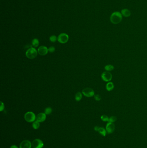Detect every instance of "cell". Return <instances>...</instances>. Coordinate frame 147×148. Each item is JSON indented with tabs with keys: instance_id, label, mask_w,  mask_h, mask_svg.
Segmentation results:
<instances>
[{
	"instance_id": "obj_1",
	"label": "cell",
	"mask_w": 147,
	"mask_h": 148,
	"mask_svg": "<svg viewBox=\"0 0 147 148\" xmlns=\"http://www.w3.org/2000/svg\"><path fill=\"white\" fill-rule=\"evenodd\" d=\"M123 19L121 13L118 11L113 13L110 17V21L113 24H117L121 22Z\"/></svg>"
},
{
	"instance_id": "obj_2",
	"label": "cell",
	"mask_w": 147,
	"mask_h": 148,
	"mask_svg": "<svg viewBox=\"0 0 147 148\" xmlns=\"http://www.w3.org/2000/svg\"><path fill=\"white\" fill-rule=\"evenodd\" d=\"M38 50L34 47H31L26 52V56L29 59H35L38 55Z\"/></svg>"
},
{
	"instance_id": "obj_3",
	"label": "cell",
	"mask_w": 147,
	"mask_h": 148,
	"mask_svg": "<svg viewBox=\"0 0 147 148\" xmlns=\"http://www.w3.org/2000/svg\"><path fill=\"white\" fill-rule=\"evenodd\" d=\"M36 117L33 112L29 111L25 114L24 118L28 122H34L36 120Z\"/></svg>"
},
{
	"instance_id": "obj_4",
	"label": "cell",
	"mask_w": 147,
	"mask_h": 148,
	"mask_svg": "<svg viewBox=\"0 0 147 148\" xmlns=\"http://www.w3.org/2000/svg\"><path fill=\"white\" fill-rule=\"evenodd\" d=\"M82 93L85 96L88 98L94 96V91L91 88H86L82 90Z\"/></svg>"
},
{
	"instance_id": "obj_5",
	"label": "cell",
	"mask_w": 147,
	"mask_h": 148,
	"mask_svg": "<svg viewBox=\"0 0 147 148\" xmlns=\"http://www.w3.org/2000/svg\"><path fill=\"white\" fill-rule=\"evenodd\" d=\"M69 37L68 35L65 33H62L60 34L57 38V40L60 43L64 44L68 41Z\"/></svg>"
},
{
	"instance_id": "obj_6",
	"label": "cell",
	"mask_w": 147,
	"mask_h": 148,
	"mask_svg": "<svg viewBox=\"0 0 147 148\" xmlns=\"http://www.w3.org/2000/svg\"><path fill=\"white\" fill-rule=\"evenodd\" d=\"M101 78L105 82H110L112 79V75L109 72L106 71L103 73L101 75Z\"/></svg>"
},
{
	"instance_id": "obj_7",
	"label": "cell",
	"mask_w": 147,
	"mask_h": 148,
	"mask_svg": "<svg viewBox=\"0 0 147 148\" xmlns=\"http://www.w3.org/2000/svg\"><path fill=\"white\" fill-rule=\"evenodd\" d=\"M32 144L33 148H42L44 147L43 142L39 139L34 140Z\"/></svg>"
},
{
	"instance_id": "obj_8",
	"label": "cell",
	"mask_w": 147,
	"mask_h": 148,
	"mask_svg": "<svg viewBox=\"0 0 147 148\" xmlns=\"http://www.w3.org/2000/svg\"><path fill=\"white\" fill-rule=\"evenodd\" d=\"M106 131L108 134H111L113 133L115 129V126L113 123H108L106 127Z\"/></svg>"
},
{
	"instance_id": "obj_9",
	"label": "cell",
	"mask_w": 147,
	"mask_h": 148,
	"mask_svg": "<svg viewBox=\"0 0 147 148\" xmlns=\"http://www.w3.org/2000/svg\"><path fill=\"white\" fill-rule=\"evenodd\" d=\"M48 49L45 46H42L39 47L38 49V53L41 55H45L48 53Z\"/></svg>"
},
{
	"instance_id": "obj_10",
	"label": "cell",
	"mask_w": 147,
	"mask_h": 148,
	"mask_svg": "<svg viewBox=\"0 0 147 148\" xmlns=\"http://www.w3.org/2000/svg\"><path fill=\"white\" fill-rule=\"evenodd\" d=\"M32 144L29 140H25L22 141L19 145V148H31Z\"/></svg>"
},
{
	"instance_id": "obj_11",
	"label": "cell",
	"mask_w": 147,
	"mask_h": 148,
	"mask_svg": "<svg viewBox=\"0 0 147 148\" xmlns=\"http://www.w3.org/2000/svg\"><path fill=\"white\" fill-rule=\"evenodd\" d=\"M46 119V114L45 113H41L36 116V120L38 122H43Z\"/></svg>"
},
{
	"instance_id": "obj_12",
	"label": "cell",
	"mask_w": 147,
	"mask_h": 148,
	"mask_svg": "<svg viewBox=\"0 0 147 148\" xmlns=\"http://www.w3.org/2000/svg\"><path fill=\"white\" fill-rule=\"evenodd\" d=\"M121 14L124 17H129L131 15V12L127 9H123L121 10Z\"/></svg>"
},
{
	"instance_id": "obj_13",
	"label": "cell",
	"mask_w": 147,
	"mask_h": 148,
	"mask_svg": "<svg viewBox=\"0 0 147 148\" xmlns=\"http://www.w3.org/2000/svg\"><path fill=\"white\" fill-rule=\"evenodd\" d=\"M114 88V85L112 82H108L106 85V88L107 91H112Z\"/></svg>"
},
{
	"instance_id": "obj_14",
	"label": "cell",
	"mask_w": 147,
	"mask_h": 148,
	"mask_svg": "<svg viewBox=\"0 0 147 148\" xmlns=\"http://www.w3.org/2000/svg\"><path fill=\"white\" fill-rule=\"evenodd\" d=\"M98 131L99 132V133L101 135L103 136H106L107 132L106 131V130H105V129L104 128L99 127V129H98Z\"/></svg>"
},
{
	"instance_id": "obj_15",
	"label": "cell",
	"mask_w": 147,
	"mask_h": 148,
	"mask_svg": "<svg viewBox=\"0 0 147 148\" xmlns=\"http://www.w3.org/2000/svg\"><path fill=\"white\" fill-rule=\"evenodd\" d=\"M32 46L34 47H37L39 46V40L38 39H34L33 40H32Z\"/></svg>"
},
{
	"instance_id": "obj_16",
	"label": "cell",
	"mask_w": 147,
	"mask_h": 148,
	"mask_svg": "<svg viewBox=\"0 0 147 148\" xmlns=\"http://www.w3.org/2000/svg\"><path fill=\"white\" fill-rule=\"evenodd\" d=\"M104 69H105V70H106V71H108V72H110V71H113V70L114 69V67L112 65H107L105 66Z\"/></svg>"
},
{
	"instance_id": "obj_17",
	"label": "cell",
	"mask_w": 147,
	"mask_h": 148,
	"mask_svg": "<svg viewBox=\"0 0 147 148\" xmlns=\"http://www.w3.org/2000/svg\"><path fill=\"white\" fill-rule=\"evenodd\" d=\"M82 93L80 92H78V93L76 94L75 95V100L76 101H80L82 99Z\"/></svg>"
},
{
	"instance_id": "obj_18",
	"label": "cell",
	"mask_w": 147,
	"mask_h": 148,
	"mask_svg": "<svg viewBox=\"0 0 147 148\" xmlns=\"http://www.w3.org/2000/svg\"><path fill=\"white\" fill-rule=\"evenodd\" d=\"M33 129H38L40 127V123L37 121H34L33 124Z\"/></svg>"
},
{
	"instance_id": "obj_19",
	"label": "cell",
	"mask_w": 147,
	"mask_h": 148,
	"mask_svg": "<svg viewBox=\"0 0 147 148\" xmlns=\"http://www.w3.org/2000/svg\"><path fill=\"white\" fill-rule=\"evenodd\" d=\"M52 111V109L50 107H48L45 109V113L46 115H49L50 114H51Z\"/></svg>"
},
{
	"instance_id": "obj_20",
	"label": "cell",
	"mask_w": 147,
	"mask_h": 148,
	"mask_svg": "<svg viewBox=\"0 0 147 148\" xmlns=\"http://www.w3.org/2000/svg\"><path fill=\"white\" fill-rule=\"evenodd\" d=\"M101 119L102 121L104 122H107V121L108 122L109 118L108 117V116L106 115H103L101 116Z\"/></svg>"
},
{
	"instance_id": "obj_21",
	"label": "cell",
	"mask_w": 147,
	"mask_h": 148,
	"mask_svg": "<svg viewBox=\"0 0 147 148\" xmlns=\"http://www.w3.org/2000/svg\"><path fill=\"white\" fill-rule=\"evenodd\" d=\"M116 120H117V118L115 116H111V117L109 118L108 122L113 123L115 122H116Z\"/></svg>"
},
{
	"instance_id": "obj_22",
	"label": "cell",
	"mask_w": 147,
	"mask_h": 148,
	"mask_svg": "<svg viewBox=\"0 0 147 148\" xmlns=\"http://www.w3.org/2000/svg\"><path fill=\"white\" fill-rule=\"evenodd\" d=\"M57 40V38L56 37V36H55V35H53L50 36V40L53 43H55L56 41V40Z\"/></svg>"
},
{
	"instance_id": "obj_23",
	"label": "cell",
	"mask_w": 147,
	"mask_h": 148,
	"mask_svg": "<svg viewBox=\"0 0 147 148\" xmlns=\"http://www.w3.org/2000/svg\"><path fill=\"white\" fill-rule=\"evenodd\" d=\"M94 98L95 100H97V101H100L101 99V97L100 95L97 94V95H94Z\"/></svg>"
},
{
	"instance_id": "obj_24",
	"label": "cell",
	"mask_w": 147,
	"mask_h": 148,
	"mask_svg": "<svg viewBox=\"0 0 147 148\" xmlns=\"http://www.w3.org/2000/svg\"><path fill=\"white\" fill-rule=\"evenodd\" d=\"M55 47H51L48 48V51L51 53L54 52H55Z\"/></svg>"
},
{
	"instance_id": "obj_25",
	"label": "cell",
	"mask_w": 147,
	"mask_h": 148,
	"mask_svg": "<svg viewBox=\"0 0 147 148\" xmlns=\"http://www.w3.org/2000/svg\"><path fill=\"white\" fill-rule=\"evenodd\" d=\"M4 109V103L2 101H0V111H2Z\"/></svg>"
},
{
	"instance_id": "obj_26",
	"label": "cell",
	"mask_w": 147,
	"mask_h": 148,
	"mask_svg": "<svg viewBox=\"0 0 147 148\" xmlns=\"http://www.w3.org/2000/svg\"><path fill=\"white\" fill-rule=\"evenodd\" d=\"M10 148H18V147L16 145H12L10 147Z\"/></svg>"
},
{
	"instance_id": "obj_27",
	"label": "cell",
	"mask_w": 147,
	"mask_h": 148,
	"mask_svg": "<svg viewBox=\"0 0 147 148\" xmlns=\"http://www.w3.org/2000/svg\"><path fill=\"white\" fill-rule=\"evenodd\" d=\"M99 127L98 126H95L94 128V129L95 131H98V129H99Z\"/></svg>"
}]
</instances>
